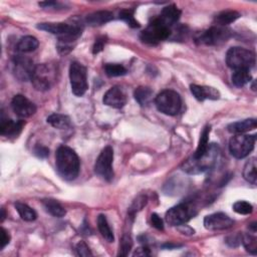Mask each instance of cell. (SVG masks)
I'll list each match as a JSON object with an SVG mask.
<instances>
[{"label": "cell", "instance_id": "6da1fadb", "mask_svg": "<svg viewBox=\"0 0 257 257\" xmlns=\"http://www.w3.org/2000/svg\"><path fill=\"white\" fill-rule=\"evenodd\" d=\"M57 173L64 180L73 181L79 174L80 161L76 153L68 146H60L55 154Z\"/></svg>", "mask_w": 257, "mask_h": 257}, {"label": "cell", "instance_id": "7a4b0ae2", "mask_svg": "<svg viewBox=\"0 0 257 257\" xmlns=\"http://www.w3.org/2000/svg\"><path fill=\"white\" fill-rule=\"evenodd\" d=\"M220 153L221 152L218 145L216 144L209 145L207 152L201 158L198 159L191 158L187 160L183 166V170L186 173L193 175L203 173L215 166L219 159Z\"/></svg>", "mask_w": 257, "mask_h": 257}, {"label": "cell", "instance_id": "3957f363", "mask_svg": "<svg viewBox=\"0 0 257 257\" xmlns=\"http://www.w3.org/2000/svg\"><path fill=\"white\" fill-rule=\"evenodd\" d=\"M57 79V69L53 63H41L37 66L31 77L36 90L45 92L51 90Z\"/></svg>", "mask_w": 257, "mask_h": 257}, {"label": "cell", "instance_id": "277c9868", "mask_svg": "<svg viewBox=\"0 0 257 257\" xmlns=\"http://www.w3.org/2000/svg\"><path fill=\"white\" fill-rule=\"evenodd\" d=\"M227 66L234 70L250 71L255 64V55L242 47H231L226 55Z\"/></svg>", "mask_w": 257, "mask_h": 257}, {"label": "cell", "instance_id": "5b68a950", "mask_svg": "<svg viewBox=\"0 0 257 257\" xmlns=\"http://www.w3.org/2000/svg\"><path fill=\"white\" fill-rule=\"evenodd\" d=\"M155 105L159 111L167 116H175L182 108V100L178 92L172 90H165L156 96Z\"/></svg>", "mask_w": 257, "mask_h": 257}, {"label": "cell", "instance_id": "8992f818", "mask_svg": "<svg viewBox=\"0 0 257 257\" xmlns=\"http://www.w3.org/2000/svg\"><path fill=\"white\" fill-rule=\"evenodd\" d=\"M172 30L169 26L164 24L158 18H155L147 28L141 32V40L149 45H157L160 41H163L170 37Z\"/></svg>", "mask_w": 257, "mask_h": 257}, {"label": "cell", "instance_id": "52a82bcc", "mask_svg": "<svg viewBox=\"0 0 257 257\" xmlns=\"http://www.w3.org/2000/svg\"><path fill=\"white\" fill-rule=\"evenodd\" d=\"M255 141L254 135H234L229 141V151L234 158L243 159L253 151Z\"/></svg>", "mask_w": 257, "mask_h": 257}, {"label": "cell", "instance_id": "ba28073f", "mask_svg": "<svg viewBox=\"0 0 257 257\" xmlns=\"http://www.w3.org/2000/svg\"><path fill=\"white\" fill-rule=\"evenodd\" d=\"M70 79L73 94L82 96L88 91V77L87 69L82 63L73 61L70 67Z\"/></svg>", "mask_w": 257, "mask_h": 257}, {"label": "cell", "instance_id": "9c48e42d", "mask_svg": "<svg viewBox=\"0 0 257 257\" xmlns=\"http://www.w3.org/2000/svg\"><path fill=\"white\" fill-rule=\"evenodd\" d=\"M112 161H114V150L110 146H107L96 159L94 164L95 174L102 177L107 182L114 179V170H112Z\"/></svg>", "mask_w": 257, "mask_h": 257}, {"label": "cell", "instance_id": "30bf717a", "mask_svg": "<svg viewBox=\"0 0 257 257\" xmlns=\"http://www.w3.org/2000/svg\"><path fill=\"white\" fill-rule=\"evenodd\" d=\"M231 37V30L226 26H213L199 36L197 40L205 45H220Z\"/></svg>", "mask_w": 257, "mask_h": 257}, {"label": "cell", "instance_id": "8fae6325", "mask_svg": "<svg viewBox=\"0 0 257 257\" xmlns=\"http://www.w3.org/2000/svg\"><path fill=\"white\" fill-rule=\"evenodd\" d=\"M193 216V210L188 204L182 203L172 207L166 213V221L171 226H181Z\"/></svg>", "mask_w": 257, "mask_h": 257}, {"label": "cell", "instance_id": "7c38bea8", "mask_svg": "<svg viewBox=\"0 0 257 257\" xmlns=\"http://www.w3.org/2000/svg\"><path fill=\"white\" fill-rule=\"evenodd\" d=\"M37 66L31 58L23 55H16L13 58V73L16 78L21 82L31 80Z\"/></svg>", "mask_w": 257, "mask_h": 257}, {"label": "cell", "instance_id": "4fadbf2b", "mask_svg": "<svg viewBox=\"0 0 257 257\" xmlns=\"http://www.w3.org/2000/svg\"><path fill=\"white\" fill-rule=\"evenodd\" d=\"M11 108L15 112V115L22 119L34 116L37 112L36 105L30 102L23 94H16L13 96L11 101Z\"/></svg>", "mask_w": 257, "mask_h": 257}, {"label": "cell", "instance_id": "5bb4252c", "mask_svg": "<svg viewBox=\"0 0 257 257\" xmlns=\"http://www.w3.org/2000/svg\"><path fill=\"white\" fill-rule=\"evenodd\" d=\"M234 221L225 213H214L208 215L204 219V226L206 229L211 231L226 230L233 226Z\"/></svg>", "mask_w": 257, "mask_h": 257}, {"label": "cell", "instance_id": "9a60e30c", "mask_svg": "<svg viewBox=\"0 0 257 257\" xmlns=\"http://www.w3.org/2000/svg\"><path fill=\"white\" fill-rule=\"evenodd\" d=\"M103 102L108 107L122 109L127 104V95L122 88L112 87L105 93Z\"/></svg>", "mask_w": 257, "mask_h": 257}, {"label": "cell", "instance_id": "2e32d148", "mask_svg": "<svg viewBox=\"0 0 257 257\" xmlns=\"http://www.w3.org/2000/svg\"><path fill=\"white\" fill-rule=\"evenodd\" d=\"M25 123L23 121H13L11 119L1 118V123H0V134L5 137H18Z\"/></svg>", "mask_w": 257, "mask_h": 257}, {"label": "cell", "instance_id": "e0dca14e", "mask_svg": "<svg viewBox=\"0 0 257 257\" xmlns=\"http://www.w3.org/2000/svg\"><path fill=\"white\" fill-rule=\"evenodd\" d=\"M190 91L195 99L203 102L205 100H218L220 98L219 92L211 87H204L198 85H191Z\"/></svg>", "mask_w": 257, "mask_h": 257}, {"label": "cell", "instance_id": "ac0fdd59", "mask_svg": "<svg viewBox=\"0 0 257 257\" xmlns=\"http://www.w3.org/2000/svg\"><path fill=\"white\" fill-rule=\"evenodd\" d=\"M181 16V10L174 4L166 6L161 12L159 19L170 28L177 23Z\"/></svg>", "mask_w": 257, "mask_h": 257}, {"label": "cell", "instance_id": "d6986e66", "mask_svg": "<svg viewBox=\"0 0 257 257\" xmlns=\"http://www.w3.org/2000/svg\"><path fill=\"white\" fill-rule=\"evenodd\" d=\"M114 19V15L110 11L102 10L89 14L86 18V22L91 26H100L110 22Z\"/></svg>", "mask_w": 257, "mask_h": 257}, {"label": "cell", "instance_id": "ffe728a7", "mask_svg": "<svg viewBox=\"0 0 257 257\" xmlns=\"http://www.w3.org/2000/svg\"><path fill=\"white\" fill-rule=\"evenodd\" d=\"M256 127H257V122L255 119H247L244 121L230 124L227 127V130L229 133L233 135H240L254 130V128H256Z\"/></svg>", "mask_w": 257, "mask_h": 257}, {"label": "cell", "instance_id": "44dd1931", "mask_svg": "<svg viewBox=\"0 0 257 257\" xmlns=\"http://www.w3.org/2000/svg\"><path fill=\"white\" fill-rule=\"evenodd\" d=\"M38 45H39V42L37 37H31V36H26L19 39L18 45H16V48H18V51L19 53L27 54V53L35 52L38 47Z\"/></svg>", "mask_w": 257, "mask_h": 257}, {"label": "cell", "instance_id": "7402d4cb", "mask_svg": "<svg viewBox=\"0 0 257 257\" xmlns=\"http://www.w3.org/2000/svg\"><path fill=\"white\" fill-rule=\"evenodd\" d=\"M211 132V127L210 126H206L203 131L200 135V140H199V144H198V147L196 149L195 154L192 156V158L194 159H198L201 158L208 150L209 147V135H210Z\"/></svg>", "mask_w": 257, "mask_h": 257}, {"label": "cell", "instance_id": "603a6c76", "mask_svg": "<svg viewBox=\"0 0 257 257\" xmlns=\"http://www.w3.org/2000/svg\"><path fill=\"white\" fill-rule=\"evenodd\" d=\"M240 18V13L236 10H225L216 15L215 22L216 25L219 26H226L234 21H236Z\"/></svg>", "mask_w": 257, "mask_h": 257}, {"label": "cell", "instance_id": "cb8c5ba5", "mask_svg": "<svg viewBox=\"0 0 257 257\" xmlns=\"http://www.w3.org/2000/svg\"><path fill=\"white\" fill-rule=\"evenodd\" d=\"M134 96L140 106H148L153 100V91L148 87H139L136 89Z\"/></svg>", "mask_w": 257, "mask_h": 257}, {"label": "cell", "instance_id": "d4e9b609", "mask_svg": "<svg viewBox=\"0 0 257 257\" xmlns=\"http://www.w3.org/2000/svg\"><path fill=\"white\" fill-rule=\"evenodd\" d=\"M43 206L45 208V210L50 213L51 215L61 218L64 217V215L67 214L66 209H64L60 203L54 199H45L43 200Z\"/></svg>", "mask_w": 257, "mask_h": 257}, {"label": "cell", "instance_id": "484cf974", "mask_svg": "<svg viewBox=\"0 0 257 257\" xmlns=\"http://www.w3.org/2000/svg\"><path fill=\"white\" fill-rule=\"evenodd\" d=\"M232 84L237 88H242L252 80V75L248 70H237L232 74Z\"/></svg>", "mask_w": 257, "mask_h": 257}, {"label": "cell", "instance_id": "4316f807", "mask_svg": "<svg viewBox=\"0 0 257 257\" xmlns=\"http://www.w3.org/2000/svg\"><path fill=\"white\" fill-rule=\"evenodd\" d=\"M14 206H15L16 211L18 212L19 216L24 221L32 222V221H35L37 218V212L31 207H29L28 205H26L24 203H21V202H16L14 204Z\"/></svg>", "mask_w": 257, "mask_h": 257}, {"label": "cell", "instance_id": "83f0119b", "mask_svg": "<svg viewBox=\"0 0 257 257\" xmlns=\"http://www.w3.org/2000/svg\"><path fill=\"white\" fill-rule=\"evenodd\" d=\"M98 228L102 236L108 241V242H114L115 241V236L112 233L110 225L108 223V219L105 215L101 214L98 217Z\"/></svg>", "mask_w": 257, "mask_h": 257}, {"label": "cell", "instance_id": "f1b7e54d", "mask_svg": "<svg viewBox=\"0 0 257 257\" xmlns=\"http://www.w3.org/2000/svg\"><path fill=\"white\" fill-rule=\"evenodd\" d=\"M46 121L51 126L55 128H59V130H64V128L71 127V119L68 116L61 114H53L47 118Z\"/></svg>", "mask_w": 257, "mask_h": 257}, {"label": "cell", "instance_id": "f546056e", "mask_svg": "<svg viewBox=\"0 0 257 257\" xmlns=\"http://www.w3.org/2000/svg\"><path fill=\"white\" fill-rule=\"evenodd\" d=\"M256 159L255 158H251L249 159L245 166H244V169H243V177L244 179L255 185L256 184V180H257V173H256Z\"/></svg>", "mask_w": 257, "mask_h": 257}, {"label": "cell", "instance_id": "4dcf8cb0", "mask_svg": "<svg viewBox=\"0 0 257 257\" xmlns=\"http://www.w3.org/2000/svg\"><path fill=\"white\" fill-rule=\"evenodd\" d=\"M105 72L108 76L116 77L127 74V69L119 63H107L105 66Z\"/></svg>", "mask_w": 257, "mask_h": 257}, {"label": "cell", "instance_id": "1f68e13d", "mask_svg": "<svg viewBox=\"0 0 257 257\" xmlns=\"http://www.w3.org/2000/svg\"><path fill=\"white\" fill-rule=\"evenodd\" d=\"M241 242L243 243L245 249L249 253L254 255L257 253V239L254 235L250 233H245L243 235H241Z\"/></svg>", "mask_w": 257, "mask_h": 257}, {"label": "cell", "instance_id": "d6a6232c", "mask_svg": "<svg viewBox=\"0 0 257 257\" xmlns=\"http://www.w3.org/2000/svg\"><path fill=\"white\" fill-rule=\"evenodd\" d=\"M120 19L124 20L128 26H131L132 28H138L140 27V23L136 20L134 16V11L130 9H124L119 13Z\"/></svg>", "mask_w": 257, "mask_h": 257}, {"label": "cell", "instance_id": "836d02e7", "mask_svg": "<svg viewBox=\"0 0 257 257\" xmlns=\"http://www.w3.org/2000/svg\"><path fill=\"white\" fill-rule=\"evenodd\" d=\"M233 210L240 215H249L253 211V207L246 201H237L233 205Z\"/></svg>", "mask_w": 257, "mask_h": 257}, {"label": "cell", "instance_id": "e575fe53", "mask_svg": "<svg viewBox=\"0 0 257 257\" xmlns=\"http://www.w3.org/2000/svg\"><path fill=\"white\" fill-rule=\"evenodd\" d=\"M133 246V241L132 238L128 236V235H124L122 240H121V243H120V251L118 253L119 256H127L130 253L131 249Z\"/></svg>", "mask_w": 257, "mask_h": 257}, {"label": "cell", "instance_id": "d590c367", "mask_svg": "<svg viewBox=\"0 0 257 257\" xmlns=\"http://www.w3.org/2000/svg\"><path fill=\"white\" fill-rule=\"evenodd\" d=\"M147 197L146 196H144V195H140L139 197H137V199L134 201L133 205L131 206L130 208V210H128V213H130L131 215H135L138 211L142 210V209L144 208V206H146L147 204Z\"/></svg>", "mask_w": 257, "mask_h": 257}, {"label": "cell", "instance_id": "8d00e7d4", "mask_svg": "<svg viewBox=\"0 0 257 257\" xmlns=\"http://www.w3.org/2000/svg\"><path fill=\"white\" fill-rule=\"evenodd\" d=\"M75 251H76V254L78 256H83V257L92 256V253L90 249V247L87 245L86 242H84V241H80V242L77 243V245L75 247Z\"/></svg>", "mask_w": 257, "mask_h": 257}, {"label": "cell", "instance_id": "74e56055", "mask_svg": "<svg viewBox=\"0 0 257 257\" xmlns=\"http://www.w3.org/2000/svg\"><path fill=\"white\" fill-rule=\"evenodd\" d=\"M106 43H107V37H101L99 38H96L95 42L92 46V54L93 55L100 54L104 50Z\"/></svg>", "mask_w": 257, "mask_h": 257}, {"label": "cell", "instance_id": "f35d334b", "mask_svg": "<svg viewBox=\"0 0 257 257\" xmlns=\"http://www.w3.org/2000/svg\"><path fill=\"white\" fill-rule=\"evenodd\" d=\"M35 155L40 159H44L46 157L50 156V149L46 148L45 146H42V145H37L35 147Z\"/></svg>", "mask_w": 257, "mask_h": 257}, {"label": "cell", "instance_id": "ab89813d", "mask_svg": "<svg viewBox=\"0 0 257 257\" xmlns=\"http://www.w3.org/2000/svg\"><path fill=\"white\" fill-rule=\"evenodd\" d=\"M151 222H152V225L153 226L158 229V230H164V223H163V220L161 219V217L156 214V213H153L151 215Z\"/></svg>", "mask_w": 257, "mask_h": 257}, {"label": "cell", "instance_id": "60d3db41", "mask_svg": "<svg viewBox=\"0 0 257 257\" xmlns=\"http://www.w3.org/2000/svg\"><path fill=\"white\" fill-rule=\"evenodd\" d=\"M225 242H226L230 247H237L241 243V235L235 234V235L228 236Z\"/></svg>", "mask_w": 257, "mask_h": 257}, {"label": "cell", "instance_id": "b9f144b4", "mask_svg": "<svg viewBox=\"0 0 257 257\" xmlns=\"http://www.w3.org/2000/svg\"><path fill=\"white\" fill-rule=\"evenodd\" d=\"M39 6L43 8H50V9H62V4L56 1H44V2H39Z\"/></svg>", "mask_w": 257, "mask_h": 257}, {"label": "cell", "instance_id": "7bdbcfd3", "mask_svg": "<svg viewBox=\"0 0 257 257\" xmlns=\"http://www.w3.org/2000/svg\"><path fill=\"white\" fill-rule=\"evenodd\" d=\"M9 242H10L9 233L4 228H1V250L4 249L5 246L9 244Z\"/></svg>", "mask_w": 257, "mask_h": 257}, {"label": "cell", "instance_id": "ee69618b", "mask_svg": "<svg viewBox=\"0 0 257 257\" xmlns=\"http://www.w3.org/2000/svg\"><path fill=\"white\" fill-rule=\"evenodd\" d=\"M133 255L134 256H150L151 252H150V249L148 247L144 246V247L138 248Z\"/></svg>", "mask_w": 257, "mask_h": 257}, {"label": "cell", "instance_id": "f6af8a7d", "mask_svg": "<svg viewBox=\"0 0 257 257\" xmlns=\"http://www.w3.org/2000/svg\"><path fill=\"white\" fill-rule=\"evenodd\" d=\"M164 248H167V249H172V248H176V247H180V245H173V244H165L163 245Z\"/></svg>", "mask_w": 257, "mask_h": 257}, {"label": "cell", "instance_id": "bcb514c9", "mask_svg": "<svg viewBox=\"0 0 257 257\" xmlns=\"http://www.w3.org/2000/svg\"><path fill=\"white\" fill-rule=\"evenodd\" d=\"M5 217H6V214H5V210H4V209L2 208V209H1V222H3V221H4Z\"/></svg>", "mask_w": 257, "mask_h": 257}]
</instances>
